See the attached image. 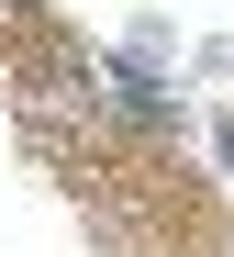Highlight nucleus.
Returning <instances> with one entry per match:
<instances>
[{"instance_id":"nucleus-1","label":"nucleus","mask_w":234,"mask_h":257,"mask_svg":"<svg viewBox=\"0 0 234 257\" xmlns=\"http://www.w3.org/2000/svg\"><path fill=\"white\" fill-rule=\"evenodd\" d=\"M12 56L34 67V90H56V101H78V90H89V56H78L45 12H12Z\"/></svg>"}]
</instances>
